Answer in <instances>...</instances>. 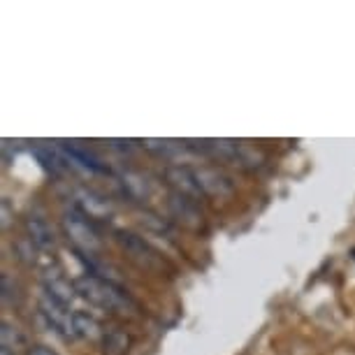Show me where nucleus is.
Returning <instances> with one entry per match:
<instances>
[{"label":"nucleus","mask_w":355,"mask_h":355,"mask_svg":"<svg viewBox=\"0 0 355 355\" xmlns=\"http://www.w3.org/2000/svg\"><path fill=\"white\" fill-rule=\"evenodd\" d=\"M72 284H75L79 297H84L86 302L100 306V309L116 311V313L137 311L135 300H132L121 286H116V281H107V279L93 277V274H84V277H77Z\"/></svg>","instance_id":"f257e3e1"},{"label":"nucleus","mask_w":355,"mask_h":355,"mask_svg":"<svg viewBox=\"0 0 355 355\" xmlns=\"http://www.w3.org/2000/svg\"><path fill=\"white\" fill-rule=\"evenodd\" d=\"M63 230H65V234H68L72 246L77 249V253L96 256V253L100 251V246H103V239H100L96 225L91 223V216H86L77 205H72L70 209H65Z\"/></svg>","instance_id":"f03ea898"},{"label":"nucleus","mask_w":355,"mask_h":355,"mask_svg":"<svg viewBox=\"0 0 355 355\" xmlns=\"http://www.w3.org/2000/svg\"><path fill=\"white\" fill-rule=\"evenodd\" d=\"M200 146L196 144H186L189 149H198L202 151L205 156H214L218 160H225V163H232V165H239V167H246V170H251V167H258L263 156L256 153L253 149L244 144H237V142H230V139H205V142H198Z\"/></svg>","instance_id":"7ed1b4c3"},{"label":"nucleus","mask_w":355,"mask_h":355,"mask_svg":"<svg viewBox=\"0 0 355 355\" xmlns=\"http://www.w3.org/2000/svg\"><path fill=\"white\" fill-rule=\"evenodd\" d=\"M116 242L137 267H142L146 272H163V258L158 256V251L149 242H144V237L128 230H116Z\"/></svg>","instance_id":"20e7f679"},{"label":"nucleus","mask_w":355,"mask_h":355,"mask_svg":"<svg viewBox=\"0 0 355 355\" xmlns=\"http://www.w3.org/2000/svg\"><path fill=\"white\" fill-rule=\"evenodd\" d=\"M198 184L202 189L205 196H214V198H227L234 193V182L230 174H225L218 167H200L196 170Z\"/></svg>","instance_id":"39448f33"},{"label":"nucleus","mask_w":355,"mask_h":355,"mask_svg":"<svg viewBox=\"0 0 355 355\" xmlns=\"http://www.w3.org/2000/svg\"><path fill=\"white\" fill-rule=\"evenodd\" d=\"M167 209H170V214L179 220V223L191 227V230H198V227H202V223H205L202 220L205 216H202V211L198 209L196 200L186 198L177 191H172L170 196H167Z\"/></svg>","instance_id":"423d86ee"},{"label":"nucleus","mask_w":355,"mask_h":355,"mask_svg":"<svg viewBox=\"0 0 355 355\" xmlns=\"http://www.w3.org/2000/svg\"><path fill=\"white\" fill-rule=\"evenodd\" d=\"M165 179L174 191L182 193V196H186V198H191V200H198V198L205 196L202 189H200V184H198L196 170H191V167H186V165L167 167Z\"/></svg>","instance_id":"0eeeda50"},{"label":"nucleus","mask_w":355,"mask_h":355,"mask_svg":"<svg viewBox=\"0 0 355 355\" xmlns=\"http://www.w3.org/2000/svg\"><path fill=\"white\" fill-rule=\"evenodd\" d=\"M42 286H44V293L49 295V297L56 300L58 304H63V306H70V302L75 300V295H77L75 284H70V281L65 279L58 270L44 272L42 274Z\"/></svg>","instance_id":"6e6552de"},{"label":"nucleus","mask_w":355,"mask_h":355,"mask_svg":"<svg viewBox=\"0 0 355 355\" xmlns=\"http://www.w3.org/2000/svg\"><path fill=\"white\" fill-rule=\"evenodd\" d=\"M26 232H28V239L35 244V249L40 251H53L56 249V234H53L51 225L46 223L42 216L37 214H31L26 218Z\"/></svg>","instance_id":"1a4fd4ad"},{"label":"nucleus","mask_w":355,"mask_h":355,"mask_svg":"<svg viewBox=\"0 0 355 355\" xmlns=\"http://www.w3.org/2000/svg\"><path fill=\"white\" fill-rule=\"evenodd\" d=\"M119 184H121V189H123V193L128 198L146 200V198L151 196V182L144 177L142 172L121 170V172H119Z\"/></svg>","instance_id":"9d476101"},{"label":"nucleus","mask_w":355,"mask_h":355,"mask_svg":"<svg viewBox=\"0 0 355 355\" xmlns=\"http://www.w3.org/2000/svg\"><path fill=\"white\" fill-rule=\"evenodd\" d=\"M63 153V158L65 160H72V163H77L79 167H84V170H91V172H100V174H105L107 172V167L100 163V158L98 156H93L91 151H86L84 146H79L77 142H68L65 146H58ZM70 165V163H68Z\"/></svg>","instance_id":"9b49d317"},{"label":"nucleus","mask_w":355,"mask_h":355,"mask_svg":"<svg viewBox=\"0 0 355 355\" xmlns=\"http://www.w3.org/2000/svg\"><path fill=\"white\" fill-rule=\"evenodd\" d=\"M77 207L82 209L86 216H107V214L112 211V207L110 202L103 198V196H98V193H93V191H86V189H79L77 191Z\"/></svg>","instance_id":"f8f14e48"},{"label":"nucleus","mask_w":355,"mask_h":355,"mask_svg":"<svg viewBox=\"0 0 355 355\" xmlns=\"http://www.w3.org/2000/svg\"><path fill=\"white\" fill-rule=\"evenodd\" d=\"M130 348L128 332H123L121 327H112L103 334V353L105 355H125Z\"/></svg>","instance_id":"ddd939ff"},{"label":"nucleus","mask_w":355,"mask_h":355,"mask_svg":"<svg viewBox=\"0 0 355 355\" xmlns=\"http://www.w3.org/2000/svg\"><path fill=\"white\" fill-rule=\"evenodd\" d=\"M100 334V325L98 320L89 316L84 311H75V337H84V339H96Z\"/></svg>","instance_id":"4468645a"},{"label":"nucleus","mask_w":355,"mask_h":355,"mask_svg":"<svg viewBox=\"0 0 355 355\" xmlns=\"http://www.w3.org/2000/svg\"><path fill=\"white\" fill-rule=\"evenodd\" d=\"M144 146L153 153H158V156H165V158H179L184 151L182 144L177 142H170V139H144Z\"/></svg>","instance_id":"2eb2a0df"},{"label":"nucleus","mask_w":355,"mask_h":355,"mask_svg":"<svg viewBox=\"0 0 355 355\" xmlns=\"http://www.w3.org/2000/svg\"><path fill=\"white\" fill-rule=\"evenodd\" d=\"M0 284H3V302L5 304H10V306L21 304V288H19L17 281H12L10 274H3Z\"/></svg>","instance_id":"dca6fc26"},{"label":"nucleus","mask_w":355,"mask_h":355,"mask_svg":"<svg viewBox=\"0 0 355 355\" xmlns=\"http://www.w3.org/2000/svg\"><path fill=\"white\" fill-rule=\"evenodd\" d=\"M26 346V337L19 327L10 325V323H3V348H21Z\"/></svg>","instance_id":"f3484780"},{"label":"nucleus","mask_w":355,"mask_h":355,"mask_svg":"<svg viewBox=\"0 0 355 355\" xmlns=\"http://www.w3.org/2000/svg\"><path fill=\"white\" fill-rule=\"evenodd\" d=\"M142 223H144V225H149V227H153V230H158V232H170V225H167L160 216H156V214H144V216H142Z\"/></svg>","instance_id":"a211bd4d"},{"label":"nucleus","mask_w":355,"mask_h":355,"mask_svg":"<svg viewBox=\"0 0 355 355\" xmlns=\"http://www.w3.org/2000/svg\"><path fill=\"white\" fill-rule=\"evenodd\" d=\"M28 355H58V353H53L51 348H46V346H33Z\"/></svg>","instance_id":"6ab92c4d"},{"label":"nucleus","mask_w":355,"mask_h":355,"mask_svg":"<svg viewBox=\"0 0 355 355\" xmlns=\"http://www.w3.org/2000/svg\"><path fill=\"white\" fill-rule=\"evenodd\" d=\"M114 149H121V151H132L135 146H132V142H121V139H114V142H110Z\"/></svg>","instance_id":"aec40b11"}]
</instances>
